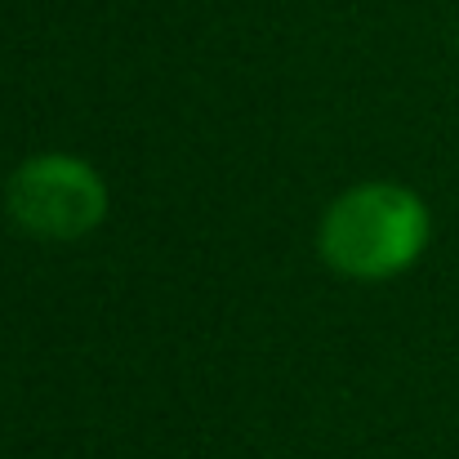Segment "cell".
Here are the masks:
<instances>
[{
  "instance_id": "1",
  "label": "cell",
  "mask_w": 459,
  "mask_h": 459,
  "mask_svg": "<svg viewBox=\"0 0 459 459\" xmlns=\"http://www.w3.org/2000/svg\"><path fill=\"white\" fill-rule=\"evenodd\" d=\"M321 259L352 281H388L429 246V210L402 183H361L321 219Z\"/></svg>"
},
{
  "instance_id": "2",
  "label": "cell",
  "mask_w": 459,
  "mask_h": 459,
  "mask_svg": "<svg viewBox=\"0 0 459 459\" xmlns=\"http://www.w3.org/2000/svg\"><path fill=\"white\" fill-rule=\"evenodd\" d=\"M9 214L45 241H81L108 214L103 178L76 156H31L9 178Z\"/></svg>"
}]
</instances>
